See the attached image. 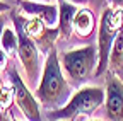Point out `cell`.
I'll return each instance as SVG.
<instances>
[{
	"label": "cell",
	"mask_w": 123,
	"mask_h": 121,
	"mask_svg": "<svg viewBox=\"0 0 123 121\" xmlns=\"http://www.w3.org/2000/svg\"><path fill=\"white\" fill-rule=\"evenodd\" d=\"M4 29H5V16H4V12H0V38H2Z\"/></svg>",
	"instance_id": "e0dca14e"
},
{
	"label": "cell",
	"mask_w": 123,
	"mask_h": 121,
	"mask_svg": "<svg viewBox=\"0 0 123 121\" xmlns=\"http://www.w3.org/2000/svg\"><path fill=\"white\" fill-rule=\"evenodd\" d=\"M123 27V9L108 7L101 16L99 33H98V67L94 77H101L110 65V53L118 33Z\"/></svg>",
	"instance_id": "3957f363"
},
{
	"label": "cell",
	"mask_w": 123,
	"mask_h": 121,
	"mask_svg": "<svg viewBox=\"0 0 123 121\" xmlns=\"http://www.w3.org/2000/svg\"><path fill=\"white\" fill-rule=\"evenodd\" d=\"M0 87H2V80H0Z\"/></svg>",
	"instance_id": "44dd1931"
},
{
	"label": "cell",
	"mask_w": 123,
	"mask_h": 121,
	"mask_svg": "<svg viewBox=\"0 0 123 121\" xmlns=\"http://www.w3.org/2000/svg\"><path fill=\"white\" fill-rule=\"evenodd\" d=\"M14 99H15L14 87L2 84V87H0V109H9L14 102Z\"/></svg>",
	"instance_id": "5bb4252c"
},
{
	"label": "cell",
	"mask_w": 123,
	"mask_h": 121,
	"mask_svg": "<svg viewBox=\"0 0 123 121\" xmlns=\"http://www.w3.org/2000/svg\"><path fill=\"white\" fill-rule=\"evenodd\" d=\"M110 65L113 72H118L120 68H123V27L113 43V48L110 53Z\"/></svg>",
	"instance_id": "7c38bea8"
},
{
	"label": "cell",
	"mask_w": 123,
	"mask_h": 121,
	"mask_svg": "<svg viewBox=\"0 0 123 121\" xmlns=\"http://www.w3.org/2000/svg\"><path fill=\"white\" fill-rule=\"evenodd\" d=\"M33 2H50V0H33Z\"/></svg>",
	"instance_id": "ffe728a7"
},
{
	"label": "cell",
	"mask_w": 123,
	"mask_h": 121,
	"mask_svg": "<svg viewBox=\"0 0 123 121\" xmlns=\"http://www.w3.org/2000/svg\"><path fill=\"white\" fill-rule=\"evenodd\" d=\"M0 46H2L7 55L10 56H15L19 51V38H17V33L12 31V29L5 27L4 33H2V38H0Z\"/></svg>",
	"instance_id": "4fadbf2b"
},
{
	"label": "cell",
	"mask_w": 123,
	"mask_h": 121,
	"mask_svg": "<svg viewBox=\"0 0 123 121\" xmlns=\"http://www.w3.org/2000/svg\"><path fill=\"white\" fill-rule=\"evenodd\" d=\"M62 65L74 85H82L94 77L98 67V50L92 44H87L84 48L67 51L62 56Z\"/></svg>",
	"instance_id": "277c9868"
},
{
	"label": "cell",
	"mask_w": 123,
	"mask_h": 121,
	"mask_svg": "<svg viewBox=\"0 0 123 121\" xmlns=\"http://www.w3.org/2000/svg\"><path fill=\"white\" fill-rule=\"evenodd\" d=\"M22 27L26 34L34 39L38 48L46 55L50 53V50H53V43L56 41V38L60 36V29L58 26L55 27H50L44 21H41L39 17H34L31 16V19H24L22 17Z\"/></svg>",
	"instance_id": "8992f818"
},
{
	"label": "cell",
	"mask_w": 123,
	"mask_h": 121,
	"mask_svg": "<svg viewBox=\"0 0 123 121\" xmlns=\"http://www.w3.org/2000/svg\"><path fill=\"white\" fill-rule=\"evenodd\" d=\"M110 7H115V9H123V0H108Z\"/></svg>",
	"instance_id": "2e32d148"
},
{
	"label": "cell",
	"mask_w": 123,
	"mask_h": 121,
	"mask_svg": "<svg viewBox=\"0 0 123 121\" xmlns=\"http://www.w3.org/2000/svg\"><path fill=\"white\" fill-rule=\"evenodd\" d=\"M7 10H10V5L0 0V12H7Z\"/></svg>",
	"instance_id": "ac0fdd59"
},
{
	"label": "cell",
	"mask_w": 123,
	"mask_h": 121,
	"mask_svg": "<svg viewBox=\"0 0 123 121\" xmlns=\"http://www.w3.org/2000/svg\"><path fill=\"white\" fill-rule=\"evenodd\" d=\"M96 31V17L91 9L82 7L77 9L75 19H74V34L79 39H89Z\"/></svg>",
	"instance_id": "8fae6325"
},
{
	"label": "cell",
	"mask_w": 123,
	"mask_h": 121,
	"mask_svg": "<svg viewBox=\"0 0 123 121\" xmlns=\"http://www.w3.org/2000/svg\"><path fill=\"white\" fill-rule=\"evenodd\" d=\"M7 51L2 48V46H0V70H4L5 67H7Z\"/></svg>",
	"instance_id": "9a60e30c"
},
{
	"label": "cell",
	"mask_w": 123,
	"mask_h": 121,
	"mask_svg": "<svg viewBox=\"0 0 123 121\" xmlns=\"http://www.w3.org/2000/svg\"><path fill=\"white\" fill-rule=\"evenodd\" d=\"M106 118L123 121V84L115 73L106 75Z\"/></svg>",
	"instance_id": "ba28073f"
},
{
	"label": "cell",
	"mask_w": 123,
	"mask_h": 121,
	"mask_svg": "<svg viewBox=\"0 0 123 121\" xmlns=\"http://www.w3.org/2000/svg\"><path fill=\"white\" fill-rule=\"evenodd\" d=\"M9 79H10V84L14 87V92H15V102L21 108V111L24 113V116L31 121H38L41 119V114H39V106H38V101L36 97L31 94L29 87L24 84V80L19 77V73L15 68H10L9 72Z\"/></svg>",
	"instance_id": "52a82bcc"
},
{
	"label": "cell",
	"mask_w": 123,
	"mask_h": 121,
	"mask_svg": "<svg viewBox=\"0 0 123 121\" xmlns=\"http://www.w3.org/2000/svg\"><path fill=\"white\" fill-rule=\"evenodd\" d=\"M10 19L14 22V27H15V33H17V38H19V58H21V63H22V68H24V73L27 77V82L29 85H36L38 80L41 79L39 73H41V63H39V48L34 39H31L24 27H22V16L17 12H10Z\"/></svg>",
	"instance_id": "5b68a950"
},
{
	"label": "cell",
	"mask_w": 123,
	"mask_h": 121,
	"mask_svg": "<svg viewBox=\"0 0 123 121\" xmlns=\"http://www.w3.org/2000/svg\"><path fill=\"white\" fill-rule=\"evenodd\" d=\"M36 99L39 101V104H43V108L51 111L65 106L70 99V87L63 77L58 62V53L55 48L50 50L46 56L43 75L36 89Z\"/></svg>",
	"instance_id": "6da1fadb"
},
{
	"label": "cell",
	"mask_w": 123,
	"mask_h": 121,
	"mask_svg": "<svg viewBox=\"0 0 123 121\" xmlns=\"http://www.w3.org/2000/svg\"><path fill=\"white\" fill-rule=\"evenodd\" d=\"M68 2H74V4H86L87 0H68Z\"/></svg>",
	"instance_id": "d6986e66"
},
{
	"label": "cell",
	"mask_w": 123,
	"mask_h": 121,
	"mask_svg": "<svg viewBox=\"0 0 123 121\" xmlns=\"http://www.w3.org/2000/svg\"><path fill=\"white\" fill-rule=\"evenodd\" d=\"M19 5L24 14L39 17L50 27L58 26V7L48 2H33V0H19Z\"/></svg>",
	"instance_id": "9c48e42d"
},
{
	"label": "cell",
	"mask_w": 123,
	"mask_h": 121,
	"mask_svg": "<svg viewBox=\"0 0 123 121\" xmlns=\"http://www.w3.org/2000/svg\"><path fill=\"white\" fill-rule=\"evenodd\" d=\"M106 92L99 87H82L68 99L65 106L50 113V119H84L91 118L104 102Z\"/></svg>",
	"instance_id": "7a4b0ae2"
},
{
	"label": "cell",
	"mask_w": 123,
	"mask_h": 121,
	"mask_svg": "<svg viewBox=\"0 0 123 121\" xmlns=\"http://www.w3.org/2000/svg\"><path fill=\"white\" fill-rule=\"evenodd\" d=\"M77 14V7L68 0H58V29L62 39H70L74 34V19Z\"/></svg>",
	"instance_id": "30bf717a"
}]
</instances>
